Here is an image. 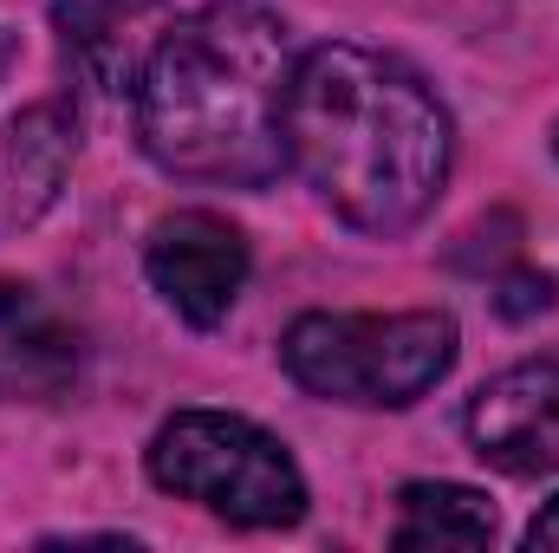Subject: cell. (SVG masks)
<instances>
[{"mask_svg": "<svg viewBox=\"0 0 559 553\" xmlns=\"http://www.w3.org/2000/svg\"><path fill=\"white\" fill-rule=\"evenodd\" d=\"M72 156H79V118H72V105H33V111H20L0 131V222H13V228L39 222L59 202Z\"/></svg>", "mask_w": 559, "mask_h": 553, "instance_id": "ba28073f", "label": "cell"}, {"mask_svg": "<svg viewBox=\"0 0 559 553\" xmlns=\"http://www.w3.org/2000/svg\"><path fill=\"white\" fill-rule=\"evenodd\" d=\"M143 274H150L156 299L182 326L209 332V326H222L235 313L241 286L254 274V248H248V235L228 215H215V209H176V215H163L150 228Z\"/></svg>", "mask_w": 559, "mask_h": 553, "instance_id": "5b68a950", "label": "cell"}, {"mask_svg": "<svg viewBox=\"0 0 559 553\" xmlns=\"http://www.w3.org/2000/svg\"><path fill=\"white\" fill-rule=\"evenodd\" d=\"M293 33L261 0H209L169 20L138 72V138L156 169L215 189H267L286 169Z\"/></svg>", "mask_w": 559, "mask_h": 553, "instance_id": "7a4b0ae2", "label": "cell"}, {"mask_svg": "<svg viewBox=\"0 0 559 553\" xmlns=\"http://www.w3.org/2000/svg\"><path fill=\"white\" fill-rule=\"evenodd\" d=\"M455 163L449 105L391 52L312 46L286 85V169L358 235H411Z\"/></svg>", "mask_w": 559, "mask_h": 553, "instance_id": "6da1fadb", "label": "cell"}, {"mask_svg": "<svg viewBox=\"0 0 559 553\" xmlns=\"http://www.w3.org/2000/svg\"><path fill=\"white\" fill-rule=\"evenodd\" d=\"M156 0H72V7H52V20L66 26V46L72 59L85 66L92 85L105 92H138V72L156 46V33L143 39L138 13H150Z\"/></svg>", "mask_w": 559, "mask_h": 553, "instance_id": "9c48e42d", "label": "cell"}, {"mask_svg": "<svg viewBox=\"0 0 559 553\" xmlns=\"http://www.w3.org/2000/svg\"><path fill=\"white\" fill-rule=\"evenodd\" d=\"M554 156H559V125H554Z\"/></svg>", "mask_w": 559, "mask_h": 553, "instance_id": "4fadbf2b", "label": "cell"}, {"mask_svg": "<svg viewBox=\"0 0 559 553\" xmlns=\"http://www.w3.org/2000/svg\"><path fill=\"white\" fill-rule=\"evenodd\" d=\"M79 378V332L20 280H0V404H46Z\"/></svg>", "mask_w": 559, "mask_h": 553, "instance_id": "52a82bcc", "label": "cell"}, {"mask_svg": "<svg viewBox=\"0 0 559 553\" xmlns=\"http://www.w3.org/2000/svg\"><path fill=\"white\" fill-rule=\"evenodd\" d=\"M468 449L501 475L559 469V358H521L468 398Z\"/></svg>", "mask_w": 559, "mask_h": 553, "instance_id": "8992f818", "label": "cell"}, {"mask_svg": "<svg viewBox=\"0 0 559 553\" xmlns=\"http://www.w3.org/2000/svg\"><path fill=\"white\" fill-rule=\"evenodd\" d=\"M495 541V502L468 482H404L397 489V553H481Z\"/></svg>", "mask_w": 559, "mask_h": 553, "instance_id": "30bf717a", "label": "cell"}, {"mask_svg": "<svg viewBox=\"0 0 559 553\" xmlns=\"http://www.w3.org/2000/svg\"><path fill=\"white\" fill-rule=\"evenodd\" d=\"M143 469L163 495L209 508L228 528H299L306 475L293 449L254 416L235 411H176L143 449Z\"/></svg>", "mask_w": 559, "mask_h": 553, "instance_id": "277c9868", "label": "cell"}, {"mask_svg": "<svg viewBox=\"0 0 559 553\" xmlns=\"http://www.w3.org/2000/svg\"><path fill=\"white\" fill-rule=\"evenodd\" d=\"M462 352L449 313H299L280 332L286 378L319 404L352 411H411L429 398Z\"/></svg>", "mask_w": 559, "mask_h": 553, "instance_id": "3957f363", "label": "cell"}, {"mask_svg": "<svg viewBox=\"0 0 559 553\" xmlns=\"http://www.w3.org/2000/svg\"><path fill=\"white\" fill-rule=\"evenodd\" d=\"M527 548H534V553L554 548V553H559V495L540 508V515H534V528H527Z\"/></svg>", "mask_w": 559, "mask_h": 553, "instance_id": "7c38bea8", "label": "cell"}, {"mask_svg": "<svg viewBox=\"0 0 559 553\" xmlns=\"http://www.w3.org/2000/svg\"><path fill=\"white\" fill-rule=\"evenodd\" d=\"M495 306H501L508 319H534V313H547V306H554V274H534V268H521V274H501Z\"/></svg>", "mask_w": 559, "mask_h": 553, "instance_id": "8fae6325", "label": "cell"}]
</instances>
